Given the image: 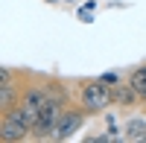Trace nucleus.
<instances>
[{
	"label": "nucleus",
	"instance_id": "obj_3",
	"mask_svg": "<svg viewBox=\"0 0 146 143\" xmlns=\"http://www.w3.org/2000/svg\"><path fill=\"white\" fill-rule=\"evenodd\" d=\"M32 140V123L23 117L21 108L0 114V143H23Z\"/></svg>",
	"mask_w": 146,
	"mask_h": 143
},
{
	"label": "nucleus",
	"instance_id": "obj_1",
	"mask_svg": "<svg viewBox=\"0 0 146 143\" xmlns=\"http://www.w3.org/2000/svg\"><path fill=\"white\" fill-rule=\"evenodd\" d=\"M76 102L88 111V117H100L114 105V88L105 85L100 76L96 79H79L76 82Z\"/></svg>",
	"mask_w": 146,
	"mask_h": 143
},
{
	"label": "nucleus",
	"instance_id": "obj_9",
	"mask_svg": "<svg viewBox=\"0 0 146 143\" xmlns=\"http://www.w3.org/2000/svg\"><path fill=\"white\" fill-rule=\"evenodd\" d=\"M100 79L105 82V85H111V88H117L120 82H123V76H120L117 70H105V73H100Z\"/></svg>",
	"mask_w": 146,
	"mask_h": 143
},
{
	"label": "nucleus",
	"instance_id": "obj_2",
	"mask_svg": "<svg viewBox=\"0 0 146 143\" xmlns=\"http://www.w3.org/2000/svg\"><path fill=\"white\" fill-rule=\"evenodd\" d=\"M44 102H47V76H29L27 82V88H23V97H21V105L18 108L23 111V117L35 126V120H38V114L44 108Z\"/></svg>",
	"mask_w": 146,
	"mask_h": 143
},
{
	"label": "nucleus",
	"instance_id": "obj_6",
	"mask_svg": "<svg viewBox=\"0 0 146 143\" xmlns=\"http://www.w3.org/2000/svg\"><path fill=\"white\" fill-rule=\"evenodd\" d=\"M114 105L117 108H135V105H140V97L129 82H120L114 88Z\"/></svg>",
	"mask_w": 146,
	"mask_h": 143
},
{
	"label": "nucleus",
	"instance_id": "obj_10",
	"mask_svg": "<svg viewBox=\"0 0 146 143\" xmlns=\"http://www.w3.org/2000/svg\"><path fill=\"white\" fill-rule=\"evenodd\" d=\"M67 3H76V0H67Z\"/></svg>",
	"mask_w": 146,
	"mask_h": 143
},
{
	"label": "nucleus",
	"instance_id": "obj_7",
	"mask_svg": "<svg viewBox=\"0 0 146 143\" xmlns=\"http://www.w3.org/2000/svg\"><path fill=\"white\" fill-rule=\"evenodd\" d=\"M126 82H129V85L137 91V97H140V105H146V64H140V67H131Z\"/></svg>",
	"mask_w": 146,
	"mask_h": 143
},
{
	"label": "nucleus",
	"instance_id": "obj_5",
	"mask_svg": "<svg viewBox=\"0 0 146 143\" xmlns=\"http://www.w3.org/2000/svg\"><path fill=\"white\" fill-rule=\"evenodd\" d=\"M23 88H27V82H21V85H0V114H6V111L21 105Z\"/></svg>",
	"mask_w": 146,
	"mask_h": 143
},
{
	"label": "nucleus",
	"instance_id": "obj_4",
	"mask_svg": "<svg viewBox=\"0 0 146 143\" xmlns=\"http://www.w3.org/2000/svg\"><path fill=\"white\" fill-rule=\"evenodd\" d=\"M85 120H88V111L82 108L79 102H70L67 108L62 111V117H58L56 123V132H53V140H67L79 132V128L85 126Z\"/></svg>",
	"mask_w": 146,
	"mask_h": 143
},
{
	"label": "nucleus",
	"instance_id": "obj_8",
	"mask_svg": "<svg viewBox=\"0 0 146 143\" xmlns=\"http://www.w3.org/2000/svg\"><path fill=\"white\" fill-rule=\"evenodd\" d=\"M123 137H126V140H140V143H146V120H143V117H131V120L126 123V128H123Z\"/></svg>",
	"mask_w": 146,
	"mask_h": 143
}]
</instances>
